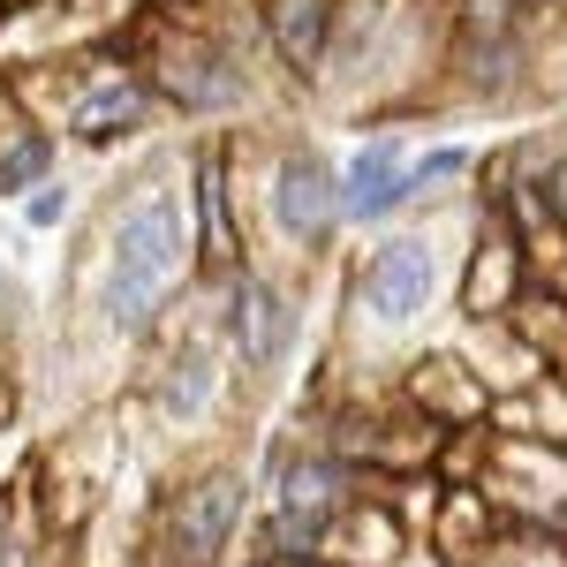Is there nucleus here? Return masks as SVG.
I'll return each instance as SVG.
<instances>
[{
	"mask_svg": "<svg viewBox=\"0 0 567 567\" xmlns=\"http://www.w3.org/2000/svg\"><path fill=\"white\" fill-rule=\"evenodd\" d=\"M182 213L167 197H152V205H136L122 227H114V272H106V318L122 326V333H144L152 326V310L167 303V288H175L182 272Z\"/></svg>",
	"mask_w": 567,
	"mask_h": 567,
	"instance_id": "obj_1",
	"label": "nucleus"
},
{
	"mask_svg": "<svg viewBox=\"0 0 567 567\" xmlns=\"http://www.w3.org/2000/svg\"><path fill=\"white\" fill-rule=\"evenodd\" d=\"M235 523H243V477H235V470H213V477H197V484L175 499L167 545H175L182 567H213L219 553H227Z\"/></svg>",
	"mask_w": 567,
	"mask_h": 567,
	"instance_id": "obj_2",
	"label": "nucleus"
},
{
	"mask_svg": "<svg viewBox=\"0 0 567 567\" xmlns=\"http://www.w3.org/2000/svg\"><path fill=\"white\" fill-rule=\"evenodd\" d=\"M424 296H432V243H386L363 265V310L371 318L401 326V318L424 310Z\"/></svg>",
	"mask_w": 567,
	"mask_h": 567,
	"instance_id": "obj_3",
	"label": "nucleus"
},
{
	"mask_svg": "<svg viewBox=\"0 0 567 567\" xmlns=\"http://www.w3.org/2000/svg\"><path fill=\"white\" fill-rule=\"evenodd\" d=\"M272 219L296 235V243H326L333 235V219H341V189L333 175L318 167V159H280V175H272Z\"/></svg>",
	"mask_w": 567,
	"mask_h": 567,
	"instance_id": "obj_4",
	"label": "nucleus"
},
{
	"mask_svg": "<svg viewBox=\"0 0 567 567\" xmlns=\"http://www.w3.org/2000/svg\"><path fill=\"white\" fill-rule=\"evenodd\" d=\"M409 189H416V175H401L393 144H363V152L349 159V175H341V213L386 219L393 205H409Z\"/></svg>",
	"mask_w": 567,
	"mask_h": 567,
	"instance_id": "obj_5",
	"label": "nucleus"
},
{
	"mask_svg": "<svg viewBox=\"0 0 567 567\" xmlns=\"http://www.w3.org/2000/svg\"><path fill=\"white\" fill-rule=\"evenodd\" d=\"M265 31L288 69H318V53L333 39V0H265Z\"/></svg>",
	"mask_w": 567,
	"mask_h": 567,
	"instance_id": "obj_6",
	"label": "nucleus"
},
{
	"mask_svg": "<svg viewBox=\"0 0 567 567\" xmlns=\"http://www.w3.org/2000/svg\"><path fill=\"white\" fill-rule=\"evenodd\" d=\"M235 341H243V363H272L280 341H288V303L265 288V280H243L235 288Z\"/></svg>",
	"mask_w": 567,
	"mask_h": 567,
	"instance_id": "obj_7",
	"label": "nucleus"
},
{
	"mask_svg": "<svg viewBox=\"0 0 567 567\" xmlns=\"http://www.w3.org/2000/svg\"><path fill=\"white\" fill-rule=\"evenodd\" d=\"M515 250H523V243H515L507 227H492L477 243V265H470V310H477V318L499 310V303H515V288H523V280H515Z\"/></svg>",
	"mask_w": 567,
	"mask_h": 567,
	"instance_id": "obj_8",
	"label": "nucleus"
},
{
	"mask_svg": "<svg viewBox=\"0 0 567 567\" xmlns=\"http://www.w3.org/2000/svg\"><path fill=\"white\" fill-rule=\"evenodd\" d=\"M333 499H341V462H326V454L288 462V477H280V515H310V523H326Z\"/></svg>",
	"mask_w": 567,
	"mask_h": 567,
	"instance_id": "obj_9",
	"label": "nucleus"
},
{
	"mask_svg": "<svg viewBox=\"0 0 567 567\" xmlns=\"http://www.w3.org/2000/svg\"><path fill=\"white\" fill-rule=\"evenodd\" d=\"M136 122H144V91L136 84H106L76 106V136H122V130H136Z\"/></svg>",
	"mask_w": 567,
	"mask_h": 567,
	"instance_id": "obj_10",
	"label": "nucleus"
},
{
	"mask_svg": "<svg viewBox=\"0 0 567 567\" xmlns=\"http://www.w3.org/2000/svg\"><path fill=\"white\" fill-rule=\"evenodd\" d=\"M197 205H205V250L227 258V182H219L213 159H205V175H197Z\"/></svg>",
	"mask_w": 567,
	"mask_h": 567,
	"instance_id": "obj_11",
	"label": "nucleus"
},
{
	"mask_svg": "<svg viewBox=\"0 0 567 567\" xmlns=\"http://www.w3.org/2000/svg\"><path fill=\"white\" fill-rule=\"evenodd\" d=\"M205 386H213V363H205V355H182L175 379H167V409H175V416H189V409L205 401Z\"/></svg>",
	"mask_w": 567,
	"mask_h": 567,
	"instance_id": "obj_12",
	"label": "nucleus"
},
{
	"mask_svg": "<svg viewBox=\"0 0 567 567\" xmlns=\"http://www.w3.org/2000/svg\"><path fill=\"white\" fill-rule=\"evenodd\" d=\"M45 152H53L45 136H23V144H16V152L0 159V189H23V182H31V175L45 167Z\"/></svg>",
	"mask_w": 567,
	"mask_h": 567,
	"instance_id": "obj_13",
	"label": "nucleus"
},
{
	"mask_svg": "<svg viewBox=\"0 0 567 567\" xmlns=\"http://www.w3.org/2000/svg\"><path fill=\"white\" fill-rule=\"evenodd\" d=\"M545 213L560 219V235H567V159H553V175H545Z\"/></svg>",
	"mask_w": 567,
	"mask_h": 567,
	"instance_id": "obj_14",
	"label": "nucleus"
},
{
	"mask_svg": "<svg viewBox=\"0 0 567 567\" xmlns=\"http://www.w3.org/2000/svg\"><path fill=\"white\" fill-rule=\"evenodd\" d=\"M61 205H69V197H61V189H45L39 205H31V219H39V227H53V219H61Z\"/></svg>",
	"mask_w": 567,
	"mask_h": 567,
	"instance_id": "obj_15",
	"label": "nucleus"
},
{
	"mask_svg": "<svg viewBox=\"0 0 567 567\" xmlns=\"http://www.w3.org/2000/svg\"><path fill=\"white\" fill-rule=\"evenodd\" d=\"M258 567H265V560H258Z\"/></svg>",
	"mask_w": 567,
	"mask_h": 567,
	"instance_id": "obj_16",
	"label": "nucleus"
}]
</instances>
